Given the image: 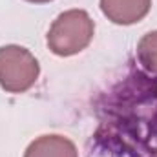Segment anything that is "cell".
<instances>
[{"label": "cell", "mask_w": 157, "mask_h": 157, "mask_svg": "<svg viewBox=\"0 0 157 157\" xmlns=\"http://www.w3.org/2000/svg\"><path fill=\"white\" fill-rule=\"evenodd\" d=\"M93 33L91 17L84 9H70L53 20L48 31V48L57 57H73L90 46Z\"/></svg>", "instance_id": "1"}, {"label": "cell", "mask_w": 157, "mask_h": 157, "mask_svg": "<svg viewBox=\"0 0 157 157\" xmlns=\"http://www.w3.org/2000/svg\"><path fill=\"white\" fill-rule=\"evenodd\" d=\"M40 66L35 55L22 46L0 48V88L7 93H24L39 78Z\"/></svg>", "instance_id": "2"}, {"label": "cell", "mask_w": 157, "mask_h": 157, "mask_svg": "<svg viewBox=\"0 0 157 157\" xmlns=\"http://www.w3.org/2000/svg\"><path fill=\"white\" fill-rule=\"evenodd\" d=\"M152 7V0H101V11L119 26H132L143 20Z\"/></svg>", "instance_id": "3"}, {"label": "cell", "mask_w": 157, "mask_h": 157, "mask_svg": "<svg viewBox=\"0 0 157 157\" xmlns=\"http://www.w3.org/2000/svg\"><path fill=\"white\" fill-rule=\"evenodd\" d=\"M24 157H78L77 146L64 135H40L26 150Z\"/></svg>", "instance_id": "4"}, {"label": "cell", "mask_w": 157, "mask_h": 157, "mask_svg": "<svg viewBox=\"0 0 157 157\" xmlns=\"http://www.w3.org/2000/svg\"><path fill=\"white\" fill-rule=\"evenodd\" d=\"M137 59L144 70L157 75V31H150L139 40Z\"/></svg>", "instance_id": "5"}, {"label": "cell", "mask_w": 157, "mask_h": 157, "mask_svg": "<svg viewBox=\"0 0 157 157\" xmlns=\"http://www.w3.org/2000/svg\"><path fill=\"white\" fill-rule=\"evenodd\" d=\"M26 2H31V4H46V2H51V0H26Z\"/></svg>", "instance_id": "6"}]
</instances>
